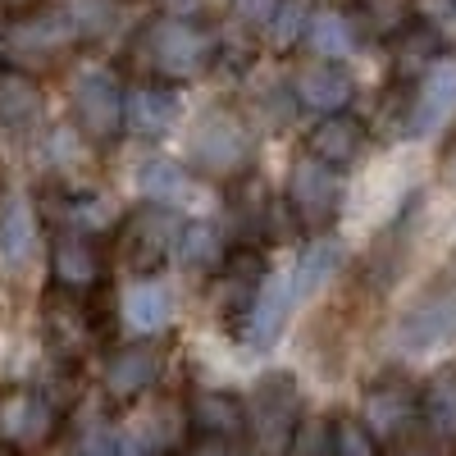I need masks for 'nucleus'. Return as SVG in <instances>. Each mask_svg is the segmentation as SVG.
I'll use <instances>...</instances> for the list:
<instances>
[{
  "instance_id": "nucleus-5",
  "label": "nucleus",
  "mask_w": 456,
  "mask_h": 456,
  "mask_svg": "<svg viewBox=\"0 0 456 456\" xmlns=\"http://www.w3.org/2000/svg\"><path fill=\"white\" fill-rule=\"evenodd\" d=\"M69 114L78 137H87L92 146H110L124 133V83L114 69L87 64L73 73L69 83Z\"/></svg>"
},
{
  "instance_id": "nucleus-30",
  "label": "nucleus",
  "mask_w": 456,
  "mask_h": 456,
  "mask_svg": "<svg viewBox=\"0 0 456 456\" xmlns=\"http://www.w3.org/2000/svg\"><path fill=\"white\" fill-rule=\"evenodd\" d=\"M411 5L415 0H352V28H361L365 37L393 42V37L411 23Z\"/></svg>"
},
{
  "instance_id": "nucleus-2",
  "label": "nucleus",
  "mask_w": 456,
  "mask_h": 456,
  "mask_svg": "<svg viewBox=\"0 0 456 456\" xmlns=\"http://www.w3.org/2000/svg\"><path fill=\"white\" fill-rule=\"evenodd\" d=\"M251 160H256L251 128L233 110H206L192 128V142H187V169L210 174L219 183H242L251 178Z\"/></svg>"
},
{
  "instance_id": "nucleus-6",
  "label": "nucleus",
  "mask_w": 456,
  "mask_h": 456,
  "mask_svg": "<svg viewBox=\"0 0 456 456\" xmlns=\"http://www.w3.org/2000/svg\"><path fill=\"white\" fill-rule=\"evenodd\" d=\"M301 425V388L288 370L265 374L247 402V438L265 456H283Z\"/></svg>"
},
{
  "instance_id": "nucleus-20",
  "label": "nucleus",
  "mask_w": 456,
  "mask_h": 456,
  "mask_svg": "<svg viewBox=\"0 0 456 456\" xmlns=\"http://www.w3.org/2000/svg\"><path fill=\"white\" fill-rule=\"evenodd\" d=\"M37 260V210L23 192L0 197V270L23 274Z\"/></svg>"
},
{
  "instance_id": "nucleus-23",
  "label": "nucleus",
  "mask_w": 456,
  "mask_h": 456,
  "mask_svg": "<svg viewBox=\"0 0 456 456\" xmlns=\"http://www.w3.org/2000/svg\"><path fill=\"white\" fill-rule=\"evenodd\" d=\"M42 114V83L28 69L0 64V128H28Z\"/></svg>"
},
{
  "instance_id": "nucleus-4",
  "label": "nucleus",
  "mask_w": 456,
  "mask_h": 456,
  "mask_svg": "<svg viewBox=\"0 0 456 456\" xmlns=\"http://www.w3.org/2000/svg\"><path fill=\"white\" fill-rule=\"evenodd\" d=\"M64 429V415L51 402L46 388L14 384L0 393V452L10 456H37L46 452Z\"/></svg>"
},
{
  "instance_id": "nucleus-3",
  "label": "nucleus",
  "mask_w": 456,
  "mask_h": 456,
  "mask_svg": "<svg viewBox=\"0 0 456 456\" xmlns=\"http://www.w3.org/2000/svg\"><path fill=\"white\" fill-rule=\"evenodd\" d=\"M83 19L78 10H23L19 19H10V28L0 32V51H5L14 69L28 64H51L64 60L73 46L83 42Z\"/></svg>"
},
{
  "instance_id": "nucleus-38",
  "label": "nucleus",
  "mask_w": 456,
  "mask_h": 456,
  "mask_svg": "<svg viewBox=\"0 0 456 456\" xmlns=\"http://www.w3.org/2000/svg\"><path fill=\"white\" fill-rule=\"evenodd\" d=\"M160 5H165V14H174V19H206L210 0H160Z\"/></svg>"
},
{
  "instance_id": "nucleus-11",
  "label": "nucleus",
  "mask_w": 456,
  "mask_h": 456,
  "mask_svg": "<svg viewBox=\"0 0 456 456\" xmlns=\"http://www.w3.org/2000/svg\"><path fill=\"white\" fill-rule=\"evenodd\" d=\"M447 338H456V279L425 288L397 320V342L415 356L434 352Z\"/></svg>"
},
{
  "instance_id": "nucleus-13",
  "label": "nucleus",
  "mask_w": 456,
  "mask_h": 456,
  "mask_svg": "<svg viewBox=\"0 0 456 456\" xmlns=\"http://www.w3.org/2000/svg\"><path fill=\"white\" fill-rule=\"evenodd\" d=\"M215 274H219L215 279V315L238 333L247 311H251V301L265 288V256L256 247H233Z\"/></svg>"
},
{
  "instance_id": "nucleus-40",
  "label": "nucleus",
  "mask_w": 456,
  "mask_h": 456,
  "mask_svg": "<svg viewBox=\"0 0 456 456\" xmlns=\"http://www.w3.org/2000/svg\"><path fill=\"white\" fill-rule=\"evenodd\" d=\"M388 456H438V452H434V447H425V443L402 438V443H393V447H388Z\"/></svg>"
},
{
  "instance_id": "nucleus-8",
  "label": "nucleus",
  "mask_w": 456,
  "mask_h": 456,
  "mask_svg": "<svg viewBox=\"0 0 456 456\" xmlns=\"http://www.w3.org/2000/svg\"><path fill=\"white\" fill-rule=\"evenodd\" d=\"M356 420L370 429V438L379 447H393V443H402L411 434L415 420H420V388H415L406 374H397V370L379 374L374 384L365 388V397H361Z\"/></svg>"
},
{
  "instance_id": "nucleus-12",
  "label": "nucleus",
  "mask_w": 456,
  "mask_h": 456,
  "mask_svg": "<svg viewBox=\"0 0 456 456\" xmlns=\"http://www.w3.org/2000/svg\"><path fill=\"white\" fill-rule=\"evenodd\" d=\"M160 374H165V347H156L151 338H142V342H128V347L110 352L101 388H105V397L114 406H133V402H142L151 388L160 384Z\"/></svg>"
},
{
  "instance_id": "nucleus-15",
  "label": "nucleus",
  "mask_w": 456,
  "mask_h": 456,
  "mask_svg": "<svg viewBox=\"0 0 456 456\" xmlns=\"http://www.w3.org/2000/svg\"><path fill=\"white\" fill-rule=\"evenodd\" d=\"M292 96L297 105L329 119V114H347V105L356 101V78L342 60H301L292 69Z\"/></svg>"
},
{
  "instance_id": "nucleus-28",
  "label": "nucleus",
  "mask_w": 456,
  "mask_h": 456,
  "mask_svg": "<svg viewBox=\"0 0 456 456\" xmlns=\"http://www.w3.org/2000/svg\"><path fill=\"white\" fill-rule=\"evenodd\" d=\"M55 215H60L64 233H83V238H96V242H101L105 228L114 224V206L101 192H60Z\"/></svg>"
},
{
  "instance_id": "nucleus-16",
  "label": "nucleus",
  "mask_w": 456,
  "mask_h": 456,
  "mask_svg": "<svg viewBox=\"0 0 456 456\" xmlns=\"http://www.w3.org/2000/svg\"><path fill=\"white\" fill-rule=\"evenodd\" d=\"M456 114V60H438L420 83L411 87L406 119L397 124L406 137H429Z\"/></svg>"
},
{
  "instance_id": "nucleus-27",
  "label": "nucleus",
  "mask_w": 456,
  "mask_h": 456,
  "mask_svg": "<svg viewBox=\"0 0 456 456\" xmlns=\"http://www.w3.org/2000/svg\"><path fill=\"white\" fill-rule=\"evenodd\" d=\"M347 260V247H342V238H333V233H320V238H311L306 247H301V256H297V265H292V274H297V288H301V297H311V292H320L333 274H338V265Z\"/></svg>"
},
{
  "instance_id": "nucleus-31",
  "label": "nucleus",
  "mask_w": 456,
  "mask_h": 456,
  "mask_svg": "<svg viewBox=\"0 0 456 456\" xmlns=\"http://www.w3.org/2000/svg\"><path fill=\"white\" fill-rule=\"evenodd\" d=\"M301 42L315 51V60H342L352 46V23H347V14H315Z\"/></svg>"
},
{
  "instance_id": "nucleus-41",
  "label": "nucleus",
  "mask_w": 456,
  "mask_h": 456,
  "mask_svg": "<svg viewBox=\"0 0 456 456\" xmlns=\"http://www.w3.org/2000/svg\"><path fill=\"white\" fill-rule=\"evenodd\" d=\"M119 456H151V447H142V443H124Z\"/></svg>"
},
{
  "instance_id": "nucleus-29",
  "label": "nucleus",
  "mask_w": 456,
  "mask_h": 456,
  "mask_svg": "<svg viewBox=\"0 0 456 456\" xmlns=\"http://www.w3.org/2000/svg\"><path fill=\"white\" fill-rule=\"evenodd\" d=\"M137 187H142L146 206H169L174 210V201H183L192 192V174H187V165H174V160H142Z\"/></svg>"
},
{
  "instance_id": "nucleus-33",
  "label": "nucleus",
  "mask_w": 456,
  "mask_h": 456,
  "mask_svg": "<svg viewBox=\"0 0 456 456\" xmlns=\"http://www.w3.org/2000/svg\"><path fill=\"white\" fill-rule=\"evenodd\" d=\"M311 19H315V10H311V0H279L274 5V14H270V42L279 46V51H292L301 37H306V28H311Z\"/></svg>"
},
{
  "instance_id": "nucleus-35",
  "label": "nucleus",
  "mask_w": 456,
  "mask_h": 456,
  "mask_svg": "<svg viewBox=\"0 0 456 456\" xmlns=\"http://www.w3.org/2000/svg\"><path fill=\"white\" fill-rule=\"evenodd\" d=\"M174 456H256L247 438H215V434H192Z\"/></svg>"
},
{
  "instance_id": "nucleus-37",
  "label": "nucleus",
  "mask_w": 456,
  "mask_h": 456,
  "mask_svg": "<svg viewBox=\"0 0 456 456\" xmlns=\"http://www.w3.org/2000/svg\"><path fill=\"white\" fill-rule=\"evenodd\" d=\"M73 456H119V443H114V434L105 425H83L78 429V443H73Z\"/></svg>"
},
{
  "instance_id": "nucleus-10",
  "label": "nucleus",
  "mask_w": 456,
  "mask_h": 456,
  "mask_svg": "<svg viewBox=\"0 0 456 456\" xmlns=\"http://www.w3.org/2000/svg\"><path fill=\"white\" fill-rule=\"evenodd\" d=\"M105 324L92 311L87 297H69V292H51L46 297V311H42V338L55 361L64 365H78L96 342H101Z\"/></svg>"
},
{
  "instance_id": "nucleus-32",
  "label": "nucleus",
  "mask_w": 456,
  "mask_h": 456,
  "mask_svg": "<svg viewBox=\"0 0 456 456\" xmlns=\"http://www.w3.org/2000/svg\"><path fill=\"white\" fill-rule=\"evenodd\" d=\"M324 425H329V456H384V447L370 438V429L356 420V415L338 411Z\"/></svg>"
},
{
  "instance_id": "nucleus-22",
  "label": "nucleus",
  "mask_w": 456,
  "mask_h": 456,
  "mask_svg": "<svg viewBox=\"0 0 456 456\" xmlns=\"http://www.w3.org/2000/svg\"><path fill=\"white\" fill-rule=\"evenodd\" d=\"M420 425L438 447L456 452V365H443L420 388Z\"/></svg>"
},
{
  "instance_id": "nucleus-17",
  "label": "nucleus",
  "mask_w": 456,
  "mask_h": 456,
  "mask_svg": "<svg viewBox=\"0 0 456 456\" xmlns=\"http://www.w3.org/2000/svg\"><path fill=\"white\" fill-rule=\"evenodd\" d=\"M297 301H301V288H297V274L292 270L279 274V279H265V288L251 301V311H247L238 338L251 342V347H270V342H279V333L288 329Z\"/></svg>"
},
{
  "instance_id": "nucleus-7",
  "label": "nucleus",
  "mask_w": 456,
  "mask_h": 456,
  "mask_svg": "<svg viewBox=\"0 0 456 456\" xmlns=\"http://www.w3.org/2000/svg\"><path fill=\"white\" fill-rule=\"evenodd\" d=\"M178 228H183L178 210H169V206H137L119 224V238H114V251H119L124 270L137 274V279L160 274V265L174 256Z\"/></svg>"
},
{
  "instance_id": "nucleus-43",
  "label": "nucleus",
  "mask_w": 456,
  "mask_h": 456,
  "mask_svg": "<svg viewBox=\"0 0 456 456\" xmlns=\"http://www.w3.org/2000/svg\"><path fill=\"white\" fill-rule=\"evenodd\" d=\"M10 5H32V0H10Z\"/></svg>"
},
{
  "instance_id": "nucleus-19",
  "label": "nucleus",
  "mask_w": 456,
  "mask_h": 456,
  "mask_svg": "<svg viewBox=\"0 0 456 456\" xmlns=\"http://www.w3.org/2000/svg\"><path fill=\"white\" fill-rule=\"evenodd\" d=\"M187 425L192 434L215 438H247V402L228 388H192L187 393Z\"/></svg>"
},
{
  "instance_id": "nucleus-36",
  "label": "nucleus",
  "mask_w": 456,
  "mask_h": 456,
  "mask_svg": "<svg viewBox=\"0 0 456 456\" xmlns=\"http://www.w3.org/2000/svg\"><path fill=\"white\" fill-rule=\"evenodd\" d=\"M288 456H329V425L324 420H301L292 443H288Z\"/></svg>"
},
{
  "instance_id": "nucleus-25",
  "label": "nucleus",
  "mask_w": 456,
  "mask_h": 456,
  "mask_svg": "<svg viewBox=\"0 0 456 456\" xmlns=\"http://www.w3.org/2000/svg\"><path fill=\"white\" fill-rule=\"evenodd\" d=\"M169 288L160 283V279H137L128 292H124V301H119V311H124V324L133 329V333H142V338H151L156 329H165V320H169Z\"/></svg>"
},
{
  "instance_id": "nucleus-9",
  "label": "nucleus",
  "mask_w": 456,
  "mask_h": 456,
  "mask_svg": "<svg viewBox=\"0 0 456 456\" xmlns=\"http://www.w3.org/2000/svg\"><path fill=\"white\" fill-rule=\"evenodd\" d=\"M283 210L297 228L306 233H329V224L338 219L342 210V174L315 165L311 156H301L288 174V197H283Z\"/></svg>"
},
{
  "instance_id": "nucleus-26",
  "label": "nucleus",
  "mask_w": 456,
  "mask_h": 456,
  "mask_svg": "<svg viewBox=\"0 0 456 456\" xmlns=\"http://www.w3.org/2000/svg\"><path fill=\"white\" fill-rule=\"evenodd\" d=\"M393 46H397V55H393V73L402 83H420L425 73L438 64V51H443V42L429 32V28H420V23H406L397 37H393Z\"/></svg>"
},
{
  "instance_id": "nucleus-42",
  "label": "nucleus",
  "mask_w": 456,
  "mask_h": 456,
  "mask_svg": "<svg viewBox=\"0 0 456 456\" xmlns=\"http://www.w3.org/2000/svg\"><path fill=\"white\" fill-rule=\"evenodd\" d=\"M452 183H456V156H452Z\"/></svg>"
},
{
  "instance_id": "nucleus-14",
  "label": "nucleus",
  "mask_w": 456,
  "mask_h": 456,
  "mask_svg": "<svg viewBox=\"0 0 456 456\" xmlns=\"http://www.w3.org/2000/svg\"><path fill=\"white\" fill-rule=\"evenodd\" d=\"M51 279H55V292H69V297H92L101 292L105 283V247L96 238H83V233H60L51 238Z\"/></svg>"
},
{
  "instance_id": "nucleus-24",
  "label": "nucleus",
  "mask_w": 456,
  "mask_h": 456,
  "mask_svg": "<svg viewBox=\"0 0 456 456\" xmlns=\"http://www.w3.org/2000/svg\"><path fill=\"white\" fill-rule=\"evenodd\" d=\"M174 256L183 260V270H192V274H215L228 247H224V233L210 224V219H187L178 228V242H174Z\"/></svg>"
},
{
  "instance_id": "nucleus-21",
  "label": "nucleus",
  "mask_w": 456,
  "mask_h": 456,
  "mask_svg": "<svg viewBox=\"0 0 456 456\" xmlns=\"http://www.w3.org/2000/svg\"><path fill=\"white\" fill-rule=\"evenodd\" d=\"M178 124V96L165 83H142L124 92V128L137 137H165Z\"/></svg>"
},
{
  "instance_id": "nucleus-18",
  "label": "nucleus",
  "mask_w": 456,
  "mask_h": 456,
  "mask_svg": "<svg viewBox=\"0 0 456 456\" xmlns=\"http://www.w3.org/2000/svg\"><path fill=\"white\" fill-rule=\"evenodd\" d=\"M370 146V133L361 119H352V114H329V119H320L311 133H306V156L333 174H347L361 165Z\"/></svg>"
},
{
  "instance_id": "nucleus-39",
  "label": "nucleus",
  "mask_w": 456,
  "mask_h": 456,
  "mask_svg": "<svg viewBox=\"0 0 456 456\" xmlns=\"http://www.w3.org/2000/svg\"><path fill=\"white\" fill-rule=\"evenodd\" d=\"M274 5H279V0H238V14H242L247 23H270Z\"/></svg>"
},
{
  "instance_id": "nucleus-34",
  "label": "nucleus",
  "mask_w": 456,
  "mask_h": 456,
  "mask_svg": "<svg viewBox=\"0 0 456 456\" xmlns=\"http://www.w3.org/2000/svg\"><path fill=\"white\" fill-rule=\"evenodd\" d=\"M411 19L420 23V28H429L438 42L447 46L452 37H456V0H415Z\"/></svg>"
},
{
  "instance_id": "nucleus-1",
  "label": "nucleus",
  "mask_w": 456,
  "mask_h": 456,
  "mask_svg": "<svg viewBox=\"0 0 456 456\" xmlns=\"http://www.w3.org/2000/svg\"><path fill=\"white\" fill-rule=\"evenodd\" d=\"M133 55L146 73V83L178 87V83H192L201 73H210V64L219 60V32L206 19L160 14L137 32Z\"/></svg>"
}]
</instances>
